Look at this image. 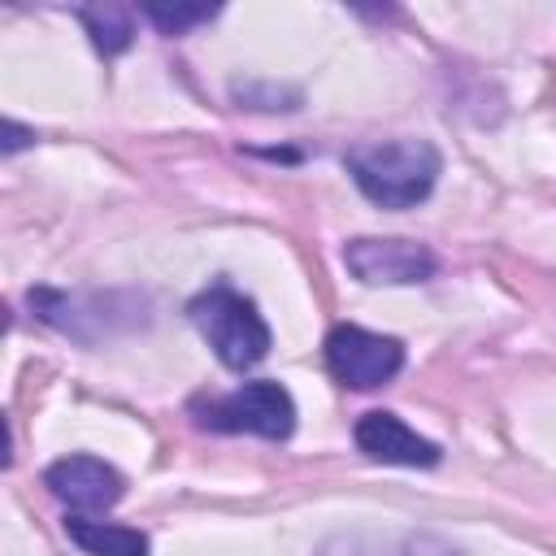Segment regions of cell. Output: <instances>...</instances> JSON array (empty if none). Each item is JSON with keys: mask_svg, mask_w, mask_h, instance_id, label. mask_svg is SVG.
<instances>
[{"mask_svg": "<svg viewBox=\"0 0 556 556\" xmlns=\"http://www.w3.org/2000/svg\"><path fill=\"white\" fill-rule=\"evenodd\" d=\"M343 165L361 195L378 208H413L434 191L443 156L430 139H382L348 148Z\"/></svg>", "mask_w": 556, "mask_h": 556, "instance_id": "6da1fadb", "label": "cell"}, {"mask_svg": "<svg viewBox=\"0 0 556 556\" xmlns=\"http://www.w3.org/2000/svg\"><path fill=\"white\" fill-rule=\"evenodd\" d=\"M191 326L204 334V343L213 348V356L226 369H252L269 356V326L261 317V308L235 291L230 282H213L204 287L191 304H187Z\"/></svg>", "mask_w": 556, "mask_h": 556, "instance_id": "7a4b0ae2", "label": "cell"}, {"mask_svg": "<svg viewBox=\"0 0 556 556\" xmlns=\"http://www.w3.org/2000/svg\"><path fill=\"white\" fill-rule=\"evenodd\" d=\"M30 308L61 334L78 343H100L122 330L148 326V295L139 291H52L35 287Z\"/></svg>", "mask_w": 556, "mask_h": 556, "instance_id": "3957f363", "label": "cell"}, {"mask_svg": "<svg viewBox=\"0 0 556 556\" xmlns=\"http://www.w3.org/2000/svg\"><path fill=\"white\" fill-rule=\"evenodd\" d=\"M195 426L217 434H261V439H287L295 430V400L282 382L256 378L226 395H208L191 404Z\"/></svg>", "mask_w": 556, "mask_h": 556, "instance_id": "277c9868", "label": "cell"}, {"mask_svg": "<svg viewBox=\"0 0 556 556\" xmlns=\"http://www.w3.org/2000/svg\"><path fill=\"white\" fill-rule=\"evenodd\" d=\"M321 348H326V369L334 374V382L352 391H374L404 369V343L395 334H374L365 326L343 321L326 334Z\"/></svg>", "mask_w": 556, "mask_h": 556, "instance_id": "5b68a950", "label": "cell"}, {"mask_svg": "<svg viewBox=\"0 0 556 556\" xmlns=\"http://www.w3.org/2000/svg\"><path fill=\"white\" fill-rule=\"evenodd\" d=\"M343 265L369 287H408V282H426L434 274V252L413 239L361 235V239L343 243Z\"/></svg>", "mask_w": 556, "mask_h": 556, "instance_id": "8992f818", "label": "cell"}, {"mask_svg": "<svg viewBox=\"0 0 556 556\" xmlns=\"http://www.w3.org/2000/svg\"><path fill=\"white\" fill-rule=\"evenodd\" d=\"M43 486H48L61 504H70V508H78V513H104V508H113V504L122 500L126 478H122L109 460L78 452V456L52 460V465L43 469Z\"/></svg>", "mask_w": 556, "mask_h": 556, "instance_id": "52a82bcc", "label": "cell"}, {"mask_svg": "<svg viewBox=\"0 0 556 556\" xmlns=\"http://www.w3.org/2000/svg\"><path fill=\"white\" fill-rule=\"evenodd\" d=\"M356 447L369 456V460H382V465H408V469H430L439 465V443L417 434L408 421H400L395 413L387 408H374L356 421Z\"/></svg>", "mask_w": 556, "mask_h": 556, "instance_id": "ba28073f", "label": "cell"}, {"mask_svg": "<svg viewBox=\"0 0 556 556\" xmlns=\"http://www.w3.org/2000/svg\"><path fill=\"white\" fill-rule=\"evenodd\" d=\"M65 534H70L87 556H148V534L135 530V526L70 517V521H65Z\"/></svg>", "mask_w": 556, "mask_h": 556, "instance_id": "9c48e42d", "label": "cell"}, {"mask_svg": "<svg viewBox=\"0 0 556 556\" xmlns=\"http://www.w3.org/2000/svg\"><path fill=\"white\" fill-rule=\"evenodd\" d=\"M78 17H83L91 43H96L104 56L126 52L130 39H135V13H130L126 4H87V9H78Z\"/></svg>", "mask_w": 556, "mask_h": 556, "instance_id": "30bf717a", "label": "cell"}, {"mask_svg": "<svg viewBox=\"0 0 556 556\" xmlns=\"http://www.w3.org/2000/svg\"><path fill=\"white\" fill-rule=\"evenodd\" d=\"M143 17L161 35H187L191 26L217 17V4H143Z\"/></svg>", "mask_w": 556, "mask_h": 556, "instance_id": "8fae6325", "label": "cell"}, {"mask_svg": "<svg viewBox=\"0 0 556 556\" xmlns=\"http://www.w3.org/2000/svg\"><path fill=\"white\" fill-rule=\"evenodd\" d=\"M317 556H404V539L391 543V539H374V534H343V539H330Z\"/></svg>", "mask_w": 556, "mask_h": 556, "instance_id": "7c38bea8", "label": "cell"}, {"mask_svg": "<svg viewBox=\"0 0 556 556\" xmlns=\"http://www.w3.org/2000/svg\"><path fill=\"white\" fill-rule=\"evenodd\" d=\"M235 100L239 104H248V109H295L300 104V91H287V87H261V96H252V91H243V87H235Z\"/></svg>", "mask_w": 556, "mask_h": 556, "instance_id": "4fadbf2b", "label": "cell"}, {"mask_svg": "<svg viewBox=\"0 0 556 556\" xmlns=\"http://www.w3.org/2000/svg\"><path fill=\"white\" fill-rule=\"evenodd\" d=\"M404 556H460L452 543L434 539V534H408L404 539Z\"/></svg>", "mask_w": 556, "mask_h": 556, "instance_id": "5bb4252c", "label": "cell"}, {"mask_svg": "<svg viewBox=\"0 0 556 556\" xmlns=\"http://www.w3.org/2000/svg\"><path fill=\"white\" fill-rule=\"evenodd\" d=\"M30 139H35V130H26V126H17L13 117L4 122V156H13L17 148H26Z\"/></svg>", "mask_w": 556, "mask_h": 556, "instance_id": "9a60e30c", "label": "cell"}]
</instances>
